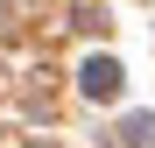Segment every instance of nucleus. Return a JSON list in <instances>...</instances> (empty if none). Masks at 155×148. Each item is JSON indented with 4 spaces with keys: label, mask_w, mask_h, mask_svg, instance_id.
Listing matches in <instances>:
<instances>
[{
    "label": "nucleus",
    "mask_w": 155,
    "mask_h": 148,
    "mask_svg": "<svg viewBox=\"0 0 155 148\" xmlns=\"http://www.w3.org/2000/svg\"><path fill=\"white\" fill-rule=\"evenodd\" d=\"M113 85H120V71H113L106 57H99V64H85V92H99V99H106Z\"/></svg>",
    "instance_id": "obj_1"
}]
</instances>
